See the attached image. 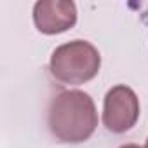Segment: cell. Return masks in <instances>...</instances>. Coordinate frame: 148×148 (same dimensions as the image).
I'll list each match as a JSON object with an SVG mask.
<instances>
[{
    "label": "cell",
    "instance_id": "6",
    "mask_svg": "<svg viewBox=\"0 0 148 148\" xmlns=\"http://www.w3.org/2000/svg\"><path fill=\"white\" fill-rule=\"evenodd\" d=\"M145 148H148V138H146V143H145Z\"/></svg>",
    "mask_w": 148,
    "mask_h": 148
},
{
    "label": "cell",
    "instance_id": "1",
    "mask_svg": "<svg viewBox=\"0 0 148 148\" xmlns=\"http://www.w3.org/2000/svg\"><path fill=\"white\" fill-rule=\"evenodd\" d=\"M47 125L59 143H84L98 127V112L92 98L84 91H63L52 98Z\"/></svg>",
    "mask_w": 148,
    "mask_h": 148
},
{
    "label": "cell",
    "instance_id": "4",
    "mask_svg": "<svg viewBox=\"0 0 148 148\" xmlns=\"http://www.w3.org/2000/svg\"><path fill=\"white\" fill-rule=\"evenodd\" d=\"M33 23L40 33H63L75 26L77 5L70 0H38L33 5Z\"/></svg>",
    "mask_w": 148,
    "mask_h": 148
},
{
    "label": "cell",
    "instance_id": "2",
    "mask_svg": "<svg viewBox=\"0 0 148 148\" xmlns=\"http://www.w3.org/2000/svg\"><path fill=\"white\" fill-rule=\"evenodd\" d=\"M101 68L99 51L87 40H71L54 49L49 71L63 86H80L92 80Z\"/></svg>",
    "mask_w": 148,
    "mask_h": 148
},
{
    "label": "cell",
    "instance_id": "3",
    "mask_svg": "<svg viewBox=\"0 0 148 148\" xmlns=\"http://www.w3.org/2000/svg\"><path fill=\"white\" fill-rule=\"evenodd\" d=\"M139 119V99L127 86L112 87L103 103V124L113 134L131 131Z\"/></svg>",
    "mask_w": 148,
    "mask_h": 148
},
{
    "label": "cell",
    "instance_id": "5",
    "mask_svg": "<svg viewBox=\"0 0 148 148\" xmlns=\"http://www.w3.org/2000/svg\"><path fill=\"white\" fill-rule=\"evenodd\" d=\"M119 148H141V146L136 145V143H127V145H122V146H119Z\"/></svg>",
    "mask_w": 148,
    "mask_h": 148
}]
</instances>
